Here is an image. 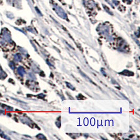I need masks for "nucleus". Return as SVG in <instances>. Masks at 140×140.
<instances>
[{"instance_id":"f257e3e1","label":"nucleus","mask_w":140,"mask_h":140,"mask_svg":"<svg viewBox=\"0 0 140 140\" xmlns=\"http://www.w3.org/2000/svg\"><path fill=\"white\" fill-rule=\"evenodd\" d=\"M55 10H56V12H57V14H58L59 16H60L64 18L65 16L66 17V14L65 12H64V11H63V9L60 8V7H59L57 5H56L55 6Z\"/></svg>"}]
</instances>
